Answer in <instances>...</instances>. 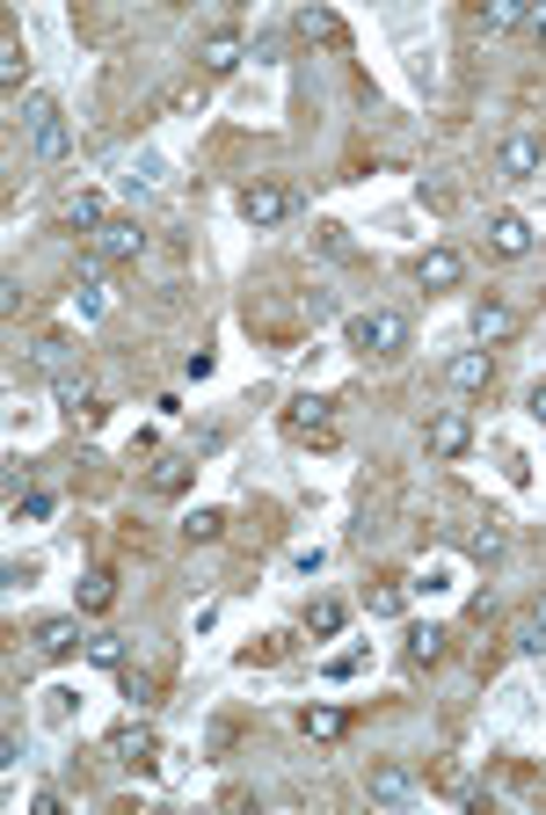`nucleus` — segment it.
I'll return each instance as SVG.
<instances>
[{"label":"nucleus","instance_id":"1","mask_svg":"<svg viewBox=\"0 0 546 815\" xmlns=\"http://www.w3.org/2000/svg\"><path fill=\"white\" fill-rule=\"evenodd\" d=\"M350 349H365V357H401L408 349V321L393 306H371L350 321Z\"/></svg>","mask_w":546,"mask_h":815},{"label":"nucleus","instance_id":"2","mask_svg":"<svg viewBox=\"0 0 546 815\" xmlns=\"http://www.w3.org/2000/svg\"><path fill=\"white\" fill-rule=\"evenodd\" d=\"M371 808H408V801L423 794V780L408 772V764H371V780H365Z\"/></svg>","mask_w":546,"mask_h":815},{"label":"nucleus","instance_id":"3","mask_svg":"<svg viewBox=\"0 0 546 815\" xmlns=\"http://www.w3.org/2000/svg\"><path fill=\"white\" fill-rule=\"evenodd\" d=\"M495 168L511 175V182H532V175L546 168V139L539 132H511V139L495 146Z\"/></svg>","mask_w":546,"mask_h":815},{"label":"nucleus","instance_id":"4","mask_svg":"<svg viewBox=\"0 0 546 815\" xmlns=\"http://www.w3.org/2000/svg\"><path fill=\"white\" fill-rule=\"evenodd\" d=\"M284 430H292V437H328L335 430V408L321 394H292V400H284Z\"/></svg>","mask_w":546,"mask_h":815},{"label":"nucleus","instance_id":"5","mask_svg":"<svg viewBox=\"0 0 546 815\" xmlns=\"http://www.w3.org/2000/svg\"><path fill=\"white\" fill-rule=\"evenodd\" d=\"M459 278H466V255H459V248H430V255H416V284H423V292H452Z\"/></svg>","mask_w":546,"mask_h":815},{"label":"nucleus","instance_id":"6","mask_svg":"<svg viewBox=\"0 0 546 815\" xmlns=\"http://www.w3.org/2000/svg\"><path fill=\"white\" fill-rule=\"evenodd\" d=\"M466 445H474V416H466V408H444V416L430 422V459H459Z\"/></svg>","mask_w":546,"mask_h":815},{"label":"nucleus","instance_id":"7","mask_svg":"<svg viewBox=\"0 0 546 815\" xmlns=\"http://www.w3.org/2000/svg\"><path fill=\"white\" fill-rule=\"evenodd\" d=\"M146 255V233L132 219H109L103 233H95V262H139Z\"/></svg>","mask_w":546,"mask_h":815},{"label":"nucleus","instance_id":"8","mask_svg":"<svg viewBox=\"0 0 546 815\" xmlns=\"http://www.w3.org/2000/svg\"><path fill=\"white\" fill-rule=\"evenodd\" d=\"M284 211H292V190H277V182H248L241 190V219L248 226H277Z\"/></svg>","mask_w":546,"mask_h":815},{"label":"nucleus","instance_id":"9","mask_svg":"<svg viewBox=\"0 0 546 815\" xmlns=\"http://www.w3.org/2000/svg\"><path fill=\"white\" fill-rule=\"evenodd\" d=\"M444 386H459V394H481V386H495V357H489V349H459L452 365H444Z\"/></svg>","mask_w":546,"mask_h":815},{"label":"nucleus","instance_id":"10","mask_svg":"<svg viewBox=\"0 0 546 815\" xmlns=\"http://www.w3.org/2000/svg\"><path fill=\"white\" fill-rule=\"evenodd\" d=\"M489 248H495L503 262L532 255V219H517V211H495V219H489Z\"/></svg>","mask_w":546,"mask_h":815},{"label":"nucleus","instance_id":"11","mask_svg":"<svg viewBox=\"0 0 546 815\" xmlns=\"http://www.w3.org/2000/svg\"><path fill=\"white\" fill-rule=\"evenodd\" d=\"M197 59H204V73H233L248 59V44H241V30H212L204 44H197Z\"/></svg>","mask_w":546,"mask_h":815},{"label":"nucleus","instance_id":"12","mask_svg":"<svg viewBox=\"0 0 546 815\" xmlns=\"http://www.w3.org/2000/svg\"><path fill=\"white\" fill-rule=\"evenodd\" d=\"M30 641H36V656H73L81 648V619H36Z\"/></svg>","mask_w":546,"mask_h":815},{"label":"nucleus","instance_id":"13","mask_svg":"<svg viewBox=\"0 0 546 815\" xmlns=\"http://www.w3.org/2000/svg\"><path fill=\"white\" fill-rule=\"evenodd\" d=\"M109 750H117L124 764H154V757H160V743H154V729H146V721H124V729L109 735Z\"/></svg>","mask_w":546,"mask_h":815},{"label":"nucleus","instance_id":"14","mask_svg":"<svg viewBox=\"0 0 546 815\" xmlns=\"http://www.w3.org/2000/svg\"><path fill=\"white\" fill-rule=\"evenodd\" d=\"M73 306H81V321H103V313H109V284H103V262H88V270H81V284H73Z\"/></svg>","mask_w":546,"mask_h":815},{"label":"nucleus","instance_id":"15","mask_svg":"<svg viewBox=\"0 0 546 815\" xmlns=\"http://www.w3.org/2000/svg\"><path fill=\"white\" fill-rule=\"evenodd\" d=\"M474 335H481V343H511V335H517V313L503 306V299H481V306H474Z\"/></svg>","mask_w":546,"mask_h":815},{"label":"nucleus","instance_id":"16","mask_svg":"<svg viewBox=\"0 0 546 815\" xmlns=\"http://www.w3.org/2000/svg\"><path fill=\"white\" fill-rule=\"evenodd\" d=\"M52 394H59V416H66V422H103V408H95L88 379H59Z\"/></svg>","mask_w":546,"mask_h":815},{"label":"nucleus","instance_id":"17","mask_svg":"<svg viewBox=\"0 0 546 815\" xmlns=\"http://www.w3.org/2000/svg\"><path fill=\"white\" fill-rule=\"evenodd\" d=\"M66 226H73V233H103V226H109L103 190H81V197H73V205H66Z\"/></svg>","mask_w":546,"mask_h":815},{"label":"nucleus","instance_id":"18","mask_svg":"<svg viewBox=\"0 0 546 815\" xmlns=\"http://www.w3.org/2000/svg\"><path fill=\"white\" fill-rule=\"evenodd\" d=\"M438 656H444V626L416 619V626H408V662H438Z\"/></svg>","mask_w":546,"mask_h":815},{"label":"nucleus","instance_id":"19","mask_svg":"<svg viewBox=\"0 0 546 815\" xmlns=\"http://www.w3.org/2000/svg\"><path fill=\"white\" fill-rule=\"evenodd\" d=\"M109 605H117V575L88 568V575H81V612H109Z\"/></svg>","mask_w":546,"mask_h":815},{"label":"nucleus","instance_id":"20","mask_svg":"<svg viewBox=\"0 0 546 815\" xmlns=\"http://www.w3.org/2000/svg\"><path fill=\"white\" fill-rule=\"evenodd\" d=\"M30 154H36V160H66V154H73V132H66V117H52L44 132H30Z\"/></svg>","mask_w":546,"mask_h":815},{"label":"nucleus","instance_id":"21","mask_svg":"<svg viewBox=\"0 0 546 815\" xmlns=\"http://www.w3.org/2000/svg\"><path fill=\"white\" fill-rule=\"evenodd\" d=\"M503 546H511L503 524H474V532H466V554H474V561H503Z\"/></svg>","mask_w":546,"mask_h":815},{"label":"nucleus","instance_id":"22","mask_svg":"<svg viewBox=\"0 0 546 815\" xmlns=\"http://www.w3.org/2000/svg\"><path fill=\"white\" fill-rule=\"evenodd\" d=\"M300 729L314 735V743H335V735L350 729V721H343V713H335V707H306V713H300Z\"/></svg>","mask_w":546,"mask_h":815},{"label":"nucleus","instance_id":"23","mask_svg":"<svg viewBox=\"0 0 546 815\" xmlns=\"http://www.w3.org/2000/svg\"><path fill=\"white\" fill-rule=\"evenodd\" d=\"M300 36H321V44H343V22L328 15V8H300V22H292Z\"/></svg>","mask_w":546,"mask_h":815},{"label":"nucleus","instance_id":"24","mask_svg":"<svg viewBox=\"0 0 546 815\" xmlns=\"http://www.w3.org/2000/svg\"><path fill=\"white\" fill-rule=\"evenodd\" d=\"M219 532H227V518H219V510H190V518H182V539H190V546H212Z\"/></svg>","mask_w":546,"mask_h":815},{"label":"nucleus","instance_id":"25","mask_svg":"<svg viewBox=\"0 0 546 815\" xmlns=\"http://www.w3.org/2000/svg\"><path fill=\"white\" fill-rule=\"evenodd\" d=\"M88 662L95 670H124V634H88Z\"/></svg>","mask_w":546,"mask_h":815},{"label":"nucleus","instance_id":"26","mask_svg":"<svg viewBox=\"0 0 546 815\" xmlns=\"http://www.w3.org/2000/svg\"><path fill=\"white\" fill-rule=\"evenodd\" d=\"M401 605H408V591H401V583H379V591L365 597V612H371V619H401Z\"/></svg>","mask_w":546,"mask_h":815},{"label":"nucleus","instance_id":"27","mask_svg":"<svg viewBox=\"0 0 546 815\" xmlns=\"http://www.w3.org/2000/svg\"><path fill=\"white\" fill-rule=\"evenodd\" d=\"M36 365L52 372V379H73V343H59V335H52V343H36Z\"/></svg>","mask_w":546,"mask_h":815},{"label":"nucleus","instance_id":"28","mask_svg":"<svg viewBox=\"0 0 546 815\" xmlns=\"http://www.w3.org/2000/svg\"><path fill=\"white\" fill-rule=\"evenodd\" d=\"M154 488H160V495H182V488H190V459H160Z\"/></svg>","mask_w":546,"mask_h":815},{"label":"nucleus","instance_id":"29","mask_svg":"<svg viewBox=\"0 0 546 815\" xmlns=\"http://www.w3.org/2000/svg\"><path fill=\"white\" fill-rule=\"evenodd\" d=\"M306 634H321V641H328V634H343V605H335V597H321V605L306 612Z\"/></svg>","mask_w":546,"mask_h":815},{"label":"nucleus","instance_id":"30","mask_svg":"<svg viewBox=\"0 0 546 815\" xmlns=\"http://www.w3.org/2000/svg\"><path fill=\"white\" fill-rule=\"evenodd\" d=\"M517 22H525L517 0H489V8H481V30H517Z\"/></svg>","mask_w":546,"mask_h":815},{"label":"nucleus","instance_id":"31","mask_svg":"<svg viewBox=\"0 0 546 815\" xmlns=\"http://www.w3.org/2000/svg\"><path fill=\"white\" fill-rule=\"evenodd\" d=\"M22 73H30V52H22L15 36H8V44H0V81H8V87H22Z\"/></svg>","mask_w":546,"mask_h":815},{"label":"nucleus","instance_id":"32","mask_svg":"<svg viewBox=\"0 0 546 815\" xmlns=\"http://www.w3.org/2000/svg\"><path fill=\"white\" fill-rule=\"evenodd\" d=\"M416 591H423V597L452 591V568H444V561H430V568H416Z\"/></svg>","mask_w":546,"mask_h":815},{"label":"nucleus","instance_id":"33","mask_svg":"<svg viewBox=\"0 0 546 815\" xmlns=\"http://www.w3.org/2000/svg\"><path fill=\"white\" fill-rule=\"evenodd\" d=\"M52 117H59V103H52V95H30V103H22V124H30V132H44Z\"/></svg>","mask_w":546,"mask_h":815},{"label":"nucleus","instance_id":"34","mask_svg":"<svg viewBox=\"0 0 546 815\" xmlns=\"http://www.w3.org/2000/svg\"><path fill=\"white\" fill-rule=\"evenodd\" d=\"M511 641H517V656H546V626H539V619H525V626L511 634Z\"/></svg>","mask_w":546,"mask_h":815},{"label":"nucleus","instance_id":"35","mask_svg":"<svg viewBox=\"0 0 546 815\" xmlns=\"http://www.w3.org/2000/svg\"><path fill=\"white\" fill-rule=\"evenodd\" d=\"M73 707H81V692H66V685H59V692H44V713H52L59 729H66V721H73Z\"/></svg>","mask_w":546,"mask_h":815},{"label":"nucleus","instance_id":"36","mask_svg":"<svg viewBox=\"0 0 546 815\" xmlns=\"http://www.w3.org/2000/svg\"><path fill=\"white\" fill-rule=\"evenodd\" d=\"M357 670H365V648H350V656H335V662H328L335 685H343V677H357Z\"/></svg>","mask_w":546,"mask_h":815},{"label":"nucleus","instance_id":"37","mask_svg":"<svg viewBox=\"0 0 546 815\" xmlns=\"http://www.w3.org/2000/svg\"><path fill=\"white\" fill-rule=\"evenodd\" d=\"M321 561H328L321 546H300V554H292V568H300V575H321Z\"/></svg>","mask_w":546,"mask_h":815},{"label":"nucleus","instance_id":"38","mask_svg":"<svg viewBox=\"0 0 546 815\" xmlns=\"http://www.w3.org/2000/svg\"><path fill=\"white\" fill-rule=\"evenodd\" d=\"M525 30H532V36H546V8H525Z\"/></svg>","mask_w":546,"mask_h":815},{"label":"nucleus","instance_id":"39","mask_svg":"<svg viewBox=\"0 0 546 815\" xmlns=\"http://www.w3.org/2000/svg\"><path fill=\"white\" fill-rule=\"evenodd\" d=\"M532 416H539V422H546V379H539V386H532Z\"/></svg>","mask_w":546,"mask_h":815},{"label":"nucleus","instance_id":"40","mask_svg":"<svg viewBox=\"0 0 546 815\" xmlns=\"http://www.w3.org/2000/svg\"><path fill=\"white\" fill-rule=\"evenodd\" d=\"M532 619H539V626H546V597H539V605H532Z\"/></svg>","mask_w":546,"mask_h":815}]
</instances>
